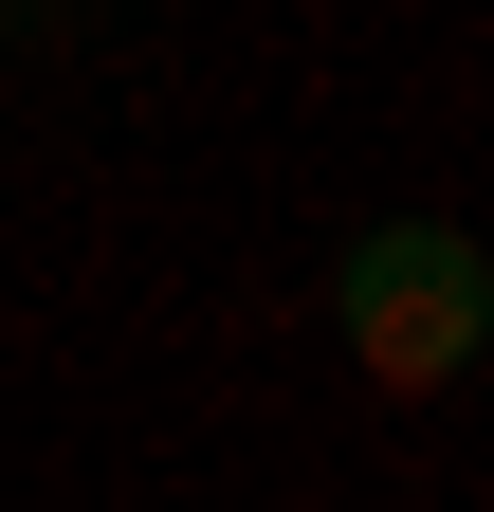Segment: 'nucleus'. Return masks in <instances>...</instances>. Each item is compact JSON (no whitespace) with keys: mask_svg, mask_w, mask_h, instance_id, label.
I'll return each instance as SVG.
<instances>
[{"mask_svg":"<svg viewBox=\"0 0 494 512\" xmlns=\"http://www.w3.org/2000/svg\"><path fill=\"white\" fill-rule=\"evenodd\" d=\"M476 238L458 220H403V238H366L348 256V348H366V384L385 403H440V384L476 366Z\"/></svg>","mask_w":494,"mask_h":512,"instance_id":"obj_1","label":"nucleus"}]
</instances>
